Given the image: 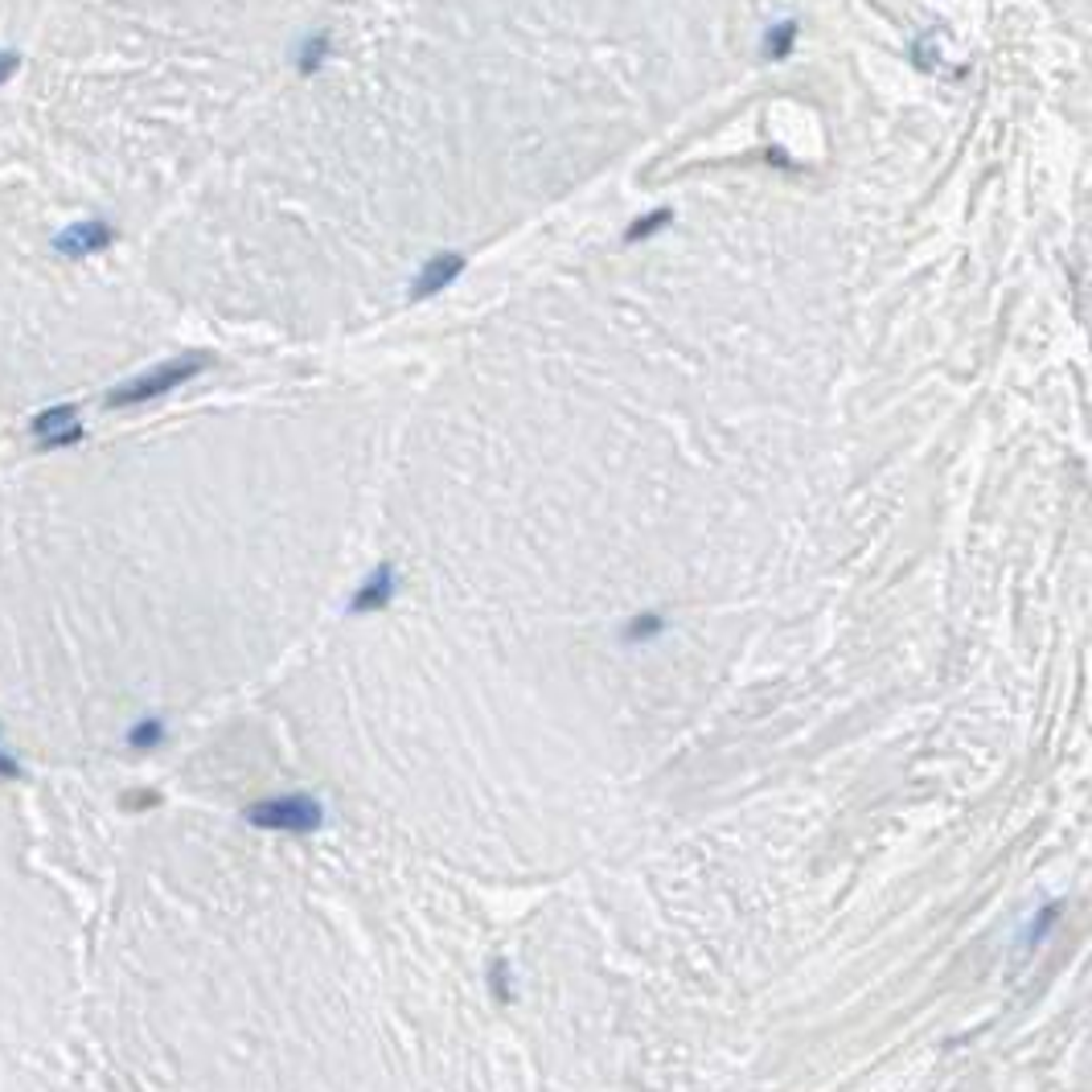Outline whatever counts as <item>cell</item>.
Returning <instances> with one entry per match:
<instances>
[{"mask_svg":"<svg viewBox=\"0 0 1092 1092\" xmlns=\"http://www.w3.org/2000/svg\"><path fill=\"white\" fill-rule=\"evenodd\" d=\"M251 822L267 826V830H312L321 822V809L308 797H280L267 801V805H255Z\"/></svg>","mask_w":1092,"mask_h":1092,"instance_id":"7a4b0ae2","label":"cell"},{"mask_svg":"<svg viewBox=\"0 0 1092 1092\" xmlns=\"http://www.w3.org/2000/svg\"><path fill=\"white\" fill-rule=\"evenodd\" d=\"M457 271H461V259H457V255H444V259H436V263L427 267V276L420 280V292L427 296V292H436V288H444V284H448Z\"/></svg>","mask_w":1092,"mask_h":1092,"instance_id":"5b68a950","label":"cell"},{"mask_svg":"<svg viewBox=\"0 0 1092 1092\" xmlns=\"http://www.w3.org/2000/svg\"><path fill=\"white\" fill-rule=\"evenodd\" d=\"M17 66H21V54L17 49H0V86L17 75Z\"/></svg>","mask_w":1092,"mask_h":1092,"instance_id":"8992f818","label":"cell"},{"mask_svg":"<svg viewBox=\"0 0 1092 1092\" xmlns=\"http://www.w3.org/2000/svg\"><path fill=\"white\" fill-rule=\"evenodd\" d=\"M75 420H79V411L70 403H58V407H49L42 416H34V436L42 440V448H66V444H75L83 436Z\"/></svg>","mask_w":1092,"mask_h":1092,"instance_id":"277c9868","label":"cell"},{"mask_svg":"<svg viewBox=\"0 0 1092 1092\" xmlns=\"http://www.w3.org/2000/svg\"><path fill=\"white\" fill-rule=\"evenodd\" d=\"M112 247V226L107 222H70L66 230L54 235V251L66 255V259H83V255H95Z\"/></svg>","mask_w":1092,"mask_h":1092,"instance_id":"3957f363","label":"cell"},{"mask_svg":"<svg viewBox=\"0 0 1092 1092\" xmlns=\"http://www.w3.org/2000/svg\"><path fill=\"white\" fill-rule=\"evenodd\" d=\"M206 362L202 358H181V362H165V366H153L148 375H140V379L124 382V386H116L112 395H107V407H132V403H148V399H161L168 390H177V386H185V382L194 379L198 370H202Z\"/></svg>","mask_w":1092,"mask_h":1092,"instance_id":"6da1fadb","label":"cell"}]
</instances>
